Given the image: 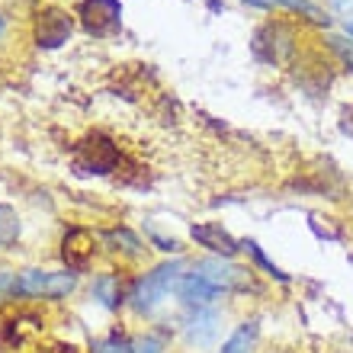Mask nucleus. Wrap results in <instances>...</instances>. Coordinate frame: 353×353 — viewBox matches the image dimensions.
Wrapping results in <instances>:
<instances>
[{"mask_svg":"<svg viewBox=\"0 0 353 353\" xmlns=\"http://www.w3.org/2000/svg\"><path fill=\"white\" fill-rule=\"evenodd\" d=\"M327 46H331V52H334V55L353 71V42L347 36H327Z\"/></svg>","mask_w":353,"mask_h":353,"instance_id":"nucleus-18","label":"nucleus"},{"mask_svg":"<svg viewBox=\"0 0 353 353\" xmlns=\"http://www.w3.org/2000/svg\"><path fill=\"white\" fill-rule=\"evenodd\" d=\"M93 353H132V344L125 337L112 334V337H106V341H97V344H93Z\"/></svg>","mask_w":353,"mask_h":353,"instance_id":"nucleus-19","label":"nucleus"},{"mask_svg":"<svg viewBox=\"0 0 353 353\" xmlns=\"http://www.w3.org/2000/svg\"><path fill=\"white\" fill-rule=\"evenodd\" d=\"M71 29H74V23H71V13L61 7H46L39 10L36 17V42L42 48H61L71 39Z\"/></svg>","mask_w":353,"mask_h":353,"instance_id":"nucleus-6","label":"nucleus"},{"mask_svg":"<svg viewBox=\"0 0 353 353\" xmlns=\"http://www.w3.org/2000/svg\"><path fill=\"white\" fill-rule=\"evenodd\" d=\"M93 299L100 302L103 308H119L122 302V286H119V276L116 273H103V276L93 279Z\"/></svg>","mask_w":353,"mask_h":353,"instance_id":"nucleus-13","label":"nucleus"},{"mask_svg":"<svg viewBox=\"0 0 353 353\" xmlns=\"http://www.w3.org/2000/svg\"><path fill=\"white\" fill-rule=\"evenodd\" d=\"M257 331H261V327H257V321H244V325H238V331L225 341L219 353H254Z\"/></svg>","mask_w":353,"mask_h":353,"instance_id":"nucleus-14","label":"nucleus"},{"mask_svg":"<svg viewBox=\"0 0 353 353\" xmlns=\"http://www.w3.org/2000/svg\"><path fill=\"white\" fill-rule=\"evenodd\" d=\"M119 164V151L106 135H93L77 148V168L87 174H110Z\"/></svg>","mask_w":353,"mask_h":353,"instance_id":"nucleus-7","label":"nucleus"},{"mask_svg":"<svg viewBox=\"0 0 353 353\" xmlns=\"http://www.w3.org/2000/svg\"><path fill=\"white\" fill-rule=\"evenodd\" d=\"M77 17H81V23H84L90 36H112L122 26V3L119 0H81Z\"/></svg>","mask_w":353,"mask_h":353,"instance_id":"nucleus-4","label":"nucleus"},{"mask_svg":"<svg viewBox=\"0 0 353 353\" xmlns=\"http://www.w3.org/2000/svg\"><path fill=\"white\" fill-rule=\"evenodd\" d=\"M0 36H3V17H0Z\"/></svg>","mask_w":353,"mask_h":353,"instance_id":"nucleus-24","label":"nucleus"},{"mask_svg":"<svg viewBox=\"0 0 353 353\" xmlns=\"http://www.w3.org/2000/svg\"><path fill=\"white\" fill-rule=\"evenodd\" d=\"M183 279V261H168L145 273V276L132 286V308L135 312H154V308L168 299V292Z\"/></svg>","mask_w":353,"mask_h":353,"instance_id":"nucleus-1","label":"nucleus"},{"mask_svg":"<svg viewBox=\"0 0 353 353\" xmlns=\"http://www.w3.org/2000/svg\"><path fill=\"white\" fill-rule=\"evenodd\" d=\"M132 353H164V344H161L158 337H139L135 344H132Z\"/></svg>","mask_w":353,"mask_h":353,"instance_id":"nucleus-20","label":"nucleus"},{"mask_svg":"<svg viewBox=\"0 0 353 353\" xmlns=\"http://www.w3.org/2000/svg\"><path fill=\"white\" fill-rule=\"evenodd\" d=\"M77 273L65 270V273H48V270H23L17 276L13 296H29V299H65L68 292H74Z\"/></svg>","mask_w":353,"mask_h":353,"instance_id":"nucleus-2","label":"nucleus"},{"mask_svg":"<svg viewBox=\"0 0 353 353\" xmlns=\"http://www.w3.org/2000/svg\"><path fill=\"white\" fill-rule=\"evenodd\" d=\"M61 257L71 270H84L93 257V234L87 228H71L61 241Z\"/></svg>","mask_w":353,"mask_h":353,"instance_id":"nucleus-10","label":"nucleus"},{"mask_svg":"<svg viewBox=\"0 0 353 353\" xmlns=\"http://www.w3.org/2000/svg\"><path fill=\"white\" fill-rule=\"evenodd\" d=\"M347 36L353 39V19H350V23H347Z\"/></svg>","mask_w":353,"mask_h":353,"instance_id":"nucleus-23","label":"nucleus"},{"mask_svg":"<svg viewBox=\"0 0 353 353\" xmlns=\"http://www.w3.org/2000/svg\"><path fill=\"white\" fill-rule=\"evenodd\" d=\"M176 296H180V302L190 305V308H209L222 292H219L205 276H199V273L193 270V273H186V276L176 283Z\"/></svg>","mask_w":353,"mask_h":353,"instance_id":"nucleus-9","label":"nucleus"},{"mask_svg":"<svg viewBox=\"0 0 353 353\" xmlns=\"http://www.w3.org/2000/svg\"><path fill=\"white\" fill-rule=\"evenodd\" d=\"M292 29L286 23H267L263 29H257V36H254V55L267 61V65H283L289 55H292Z\"/></svg>","mask_w":353,"mask_h":353,"instance_id":"nucleus-5","label":"nucleus"},{"mask_svg":"<svg viewBox=\"0 0 353 353\" xmlns=\"http://www.w3.org/2000/svg\"><path fill=\"white\" fill-rule=\"evenodd\" d=\"M193 270L199 273V276L209 279L219 292H248V289H254L251 270L238 267V263L225 261V257H209V261H199Z\"/></svg>","mask_w":353,"mask_h":353,"instance_id":"nucleus-3","label":"nucleus"},{"mask_svg":"<svg viewBox=\"0 0 353 353\" xmlns=\"http://www.w3.org/2000/svg\"><path fill=\"white\" fill-rule=\"evenodd\" d=\"M151 241H154V244H158V248H161V251H180V241H174V238H170V241H168V238H158V234H154V238H151Z\"/></svg>","mask_w":353,"mask_h":353,"instance_id":"nucleus-22","label":"nucleus"},{"mask_svg":"<svg viewBox=\"0 0 353 353\" xmlns=\"http://www.w3.org/2000/svg\"><path fill=\"white\" fill-rule=\"evenodd\" d=\"M13 286H17V276H13V273H7V270H0V299L13 296Z\"/></svg>","mask_w":353,"mask_h":353,"instance_id":"nucleus-21","label":"nucleus"},{"mask_svg":"<svg viewBox=\"0 0 353 353\" xmlns=\"http://www.w3.org/2000/svg\"><path fill=\"white\" fill-rule=\"evenodd\" d=\"M17 238H19V215H17V209L0 203V248H10Z\"/></svg>","mask_w":353,"mask_h":353,"instance_id":"nucleus-15","label":"nucleus"},{"mask_svg":"<svg viewBox=\"0 0 353 353\" xmlns=\"http://www.w3.org/2000/svg\"><path fill=\"white\" fill-rule=\"evenodd\" d=\"M103 238H106V244H112L116 251H125V254H139L141 251V241L129 232V228H112V232H106Z\"/></svg>","mask_w":353,"mask_h":353,"instance_id":"nucleus-17","label":"nucleus"},{"mask_svg":"<svg viewBox=\"0 0 353 353\" xmlns=\"http://www.w3.org/2000/svg\"><path fill=\"white\" fill-rule=\"evenodd\" d=\"M248 7H257V10H273V7H286L292 10V13H302V17H308L312 23H318V26H331V17H327L321 7H315L312 0H244Z\"/></svg>","mask_w":353,"mask_h":353,"instance_id":"nucleus-12","label":"nucleus"},{"mask_svg":"<svg viewBox=\"0 0 353 353\" xmlns=\"http://www.w3.org/2000/svg\"><path fill=\"white\" fill-rule=\"evenodd\" d=\"M241 248H244V251H248V254H251V257H254V263H257V267H263V270H267L270 276H276L279 283H286V279H289V273H283V270H279L276 263L270 261V257H267V254H263V248H261V244H257V241H251V238H248V241H244Z\"/></svg>","mask_w":353,"mask_h":353,"instance_id":"nucleus-16","label":"nucleus"},{"mask_svg":"<svg viewBox=\"0 0 353 353\" xmlns=\"http://www.w3.org/2000/svg\"><path fill=\"white\" fill-rule=\"evenodd\" d=\"M215 331H219V315H215L212 308H196L193 315L186 318V325H183L186 341H190V344H196V347L212 344Z\"/></svg>","mask_w":353,"mask_h":353,"instance_id":"nucleus-11","label":"nucleus"},{"mask_svg":"<svg viewBox=\"0 0 353 353\" xmlns=\"http://www.w3.org/2000/svg\"><path fill=\"white\" fill-rule=\"evenodd\" d=\"M190 234H193L196 244L209 248L215 257H225V261H232L234 254L241 251V244L234 241L232 234L225 232L219 222H199V225H193V228H190Z\"/></svg>","mask_w":353,"mask_h":353,"instance_id":"nucleus-8","label":"nucleus"}]
</instances>
